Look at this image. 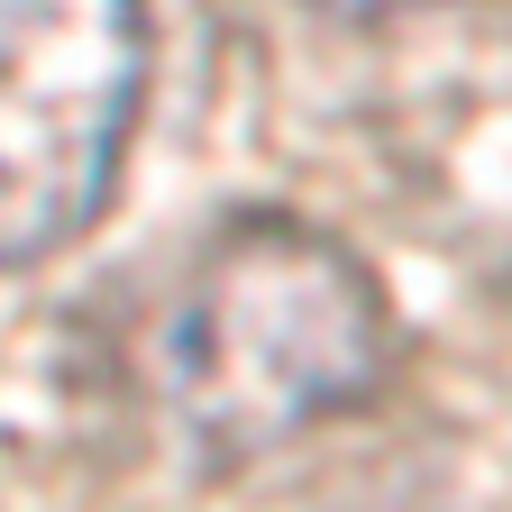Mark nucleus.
Here are the masks:
<instances>
[{
	"label": "nucleus",
	"mask_w": 512,
	"mask_h": 512,
	"mask_svg": "<svg viewBox=\"0 0 512 512\" xmlns=\"http://www.w3.org/2000/svg\"><path fill=\"white\" fill-rule=\"evenodd\" d=\"M138 101V0H0V266H37L101 220Z\"/></svg>",
	"instance_id": "nucleus-2"
},
{
	"label": "nucleus",
	"mask_w": 512,
	"mask_h": 512,
	"mask_svg": "<svg viewBox=\"0 0 512 512\" xmlns=\"http://www.w3.org/2000/svg\"><path fill=\"white\" fill-rule=\"evenodd\" d=\"M384 366V293L311 220H238L202 247L165 311V403L211 458L284 448L366 403Z\"/></svg>",
	"instance_id": "nucleus-1"
},
{
	"label": "nucleus",
	"mask_w": 512,
	"mask_h": 512,
	"mask_svg": "<svg viewBox=\"0 0 512 512\" xmlns=\"http://www.w3.org/2000/svg\"><path fill=\"white\" fill-rule=\"evenodd\" d=\"M320 19H348V28H375V19H403V10H439V0H302Z\"/></svg>",
	"instance_id": "nucleus-3"
}]
</instances>
